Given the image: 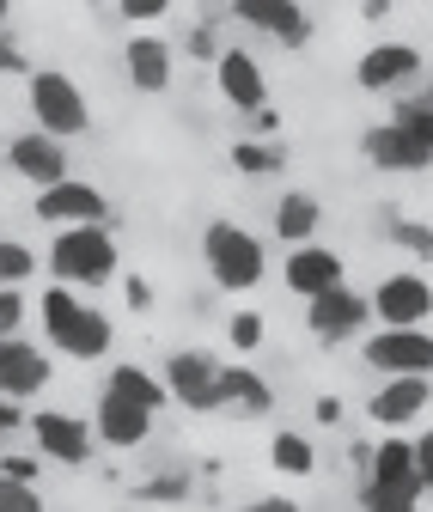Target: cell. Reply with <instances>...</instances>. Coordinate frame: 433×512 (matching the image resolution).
Returning a JSON list of instances; mask_svg holds the SVG:
<instances>
[{
    "label": "cell",
    "mask_w": 433,
    "mask_h": 512,
    "mask_svg": "<svg viewBox=\"0 0 433 512\" xmlns=\"http://www.w3.org/2000/svg\"><path fill=\"white\" fill-rule=\"evenodd\" d=\"M37 317H43V342L61 348L68 360H104L110 342H116V324H110V317H104L98 305H86L74 287H61V281L37 299Z\"/></svg>",
    "instance_id": "6da1fadb"
},
{
    "label": "cell",
    "mask_w": 433,
    "mask_h": 512,
    "mask_svg": "<svg viewBox=\"0 0 433 512\" xmlns=\"http://www.w3.org/2000/svg\"><path fill=\"white\" fill-rule=\"evenodd\" d=\"M385 7H391V0H366V19H385Z\"/></svg>",
    "instance_id": "ee69618b"
},
{
    "label": "cell",
    "mask_w": 433,
    "mask_h": 512,
    "mask_svg": "<svg viewBox=\"0 0 433 512\" xmlns=\"http://www.w3.org/2000/svg\"><path fill=\"white\" fill-rule=\"evenodd\" d=\"M421 482H360V512H415L421 506Z\"/></svg>",
    "instance_id": "d4e9b609"
},
{
    "label": "cell",
    "mask_w": 433,
    "mask_h": 512,
    "mask_svg": "<svg viewBox=\"0 0 433 512\" xmlns=\"http://www.w3.org/2000/svg\"><path fill=\"white\" fill-rule=\"evenodd\" d=\"M232 19L263 31V37H275V43H287V49L312 43V19H305L299 0H232Z\"/></svg>",
    "instance_id": "9a60e30c"
},
{
    "label": "cell",
    "mask_w": 433,
    "mask_h": 512,
    "mask_svg": "<svg viewBox=\"0 0 433 512\" xmlns=\"http://www.w3.org/2000/svg\"><path fill=\"white\" fill-rule=\"evenodd\" d=\"M104 445H116V452H135V445L153 433V409H141V403H129L122 391H104L98 397V427H92Z\"/></svg>",
    "instance_id": "d6986e66"
},
{
    "label": "cell",
    "mask_w": 433,
    "mask_h": 512,
    "mask_svg": "<svg viewBox=\"0 0 433 512\" xmlns=\"http://www.w3.org/2000/svg\"><path fill=\"white\" fill-rule=\"evenodd\" d=\"M391 244H397V250H409L415 263H433V226H421V220L391 214Z\"/></svg>",
    "instance_id": "f546056e"
},
{
    "label": "cell",
    "mask_w": 433,
    "mask_h": 512,
    "mask_svg": "<svg viewBox=\"0 0 433 512\" xmlns=\"http://www.w3.org/2000/svg\"><path fill=\"white\" fill-rule=\"evenodd\" d=\"M366 476L373 482H421L415 476V439H379L373 458H366Z\"/></svg>",
    "instance_id": "cb8c5ba5"
},
{
    "label": "cell",
    "mask_w": 433,
    "mask_h": 512,
    "mask_svg": "<svg viewBox=\"0 0 433 512\" xmlns=\"http://www.w3.org/2000/svg\"><path fill=\"white\" fill-rule=\"evenodd\" d=\"M0 512H43V500H37V488H31V482L0 476Z\"/></svg>",
    "instance_id": "d6a6232c"
},
{
    "label": "cell",
    "mask_w": 433,
    "mask_h": 512,
    "mask_svg": "<svg viewBox=\"0 0 433 512\" xmlns=\"http://www.w3.org/2000/svg\"><path fill=\"white\" fill-rule=\"evenodd\" d=\"M318 226H324V208H318L312 189H287V196L275 202V238L281 244H312Z\"/></svg>",
    "instance_id": "44dd1931"
},
{
    "label": "cell",
    "mask_w": 433,
    "mask_h": 512,
    "mask_svg": "<svg viewBox=\"0 0 433 512\" xmlns=\"http://www.w3.org/2000/svg\"><path fill=\"white\" fill-rule=\"evenodd\" d=\"M7 13H13V0H0V25H7Z\"/></svg>",
    "instance_id": "f6af8a7d"
},
{
    "label": "cell",
    "mask_w": 433,
    "mask_h": 512,
    "mask_svg": "<svg viewBox=\"0 0 433 512\" xmlns=\"http://www.w3.org/2000/svg\"><path fill=\"white\" fill-rule=\"evenodd\" d=\"M122 269L110 226H61L49 238V275L61 287H110Z\"/></svg>",
    "instance_id": "3957f363"
},
{
    "label": "cell",
    "mask_w": 433,
    "mask_h": 512,
    "mask_svg": "<svg viewBox=\"0 0 433 512\" xmlns=\"http://www.w3.org/2000/svg\"><path fill=\"white\" fill-rule=\"evenodd\" d=\"M104 391H122L129 403H141V409H153V415L171 403L165 378H159V372H147V366H135V360H116V366H110V384H104Z\"/></svg>",
    "instance_id": "603a6c76"
},
{
    "label": "cell",
    "mask_w": 433,
    "mask_h": 512,
    "mask_svg": "<svg viewBox=\"0 0 433 512\" xmlns=\"http://www.w3.org/2000/svg\"><path fill=\"white\" fill-rule=\"evenodd\" d=\"M159 378H165L171 403H183V409H196V415H214V409H226V403H220V360H214V354H202V348H183V354H171Z\"/></svg>",
    "instance_id": "52a82bcc"
},
{
    "label": "cell",
    "mask_w": 433,
    "mask_h": 512,
    "mask_svg": "<svg viewBox=\"0 0 433 512\" xmlns=\"http://www.w3.org/2000/svg\"><path fill=\"white\" fill-rule=\"evenodd\" d=\"M263 330H269V324H263V311H238L232 324H226V342H232L238 354H251V348H263Z\"/></svg>",
    "instance_id": "4dcf8cb0"
},
{
    "label": "cell",
    "mask_w": 433,
    "mask_h": 512,
    "mask_svg": "<svg viewBox=\"0 0 433 512\" xmlns=\"http://www.w3.org/2000/svg\"><path fill=\"white\" fill-rule=\"evenodd\" d=\"M0 74H25V55L13 49V37H7V25H0Z\"/></svg>",
    "instance_id": "f35d334b"
},
{
    "label": "cell",
    "mask_w": 433,
    "mask_h": 512,
    "mask_svg": "<svg viewBox=\"0 0 433 512\" xmlns=\"http://www.w3.org/2000/svg\"><path fill=\"white\" fill-rule=\"evenodd\" d=\"M281 165H287V153L275 141H238L232 147V171H244V177H275Z\"/></svg>",
    "instance_id": "83f0119b"
},
{
    "label": "cell",
    "mask_w": 433,
    "mask_h": 512,
    "mask_svg": "<svg viewBox=\"0 0 433 512\" xmlns=\"http://www.w3.org/2000/svg\"><path fill=\"white\" fill-rule=\"evenodd\" d=\"M360 147H366V165H379V171H427V165H433V153H427V147H415L397 122L366 128Z\"/></svg>",
    "instance_id": "ffe728a7"
},
{
    "label": "cell",
    "mask_w": 433,
    "mask_h": 512,
    "mask_svg": "<svg viewBox=\"0 0 433 512\" xmlns=\"http://www.w3.org/2000/svg\"><path fill=\"white\" fill-rule=\"evenodd\" d=\"M415 74H421V49H415V43H403V37L360 49V61H354L360 92H397V86H409Z\"/></svg>",
    "instance_id": "7c38bea8"
},
{
    "label": "cell",
    "mask_w": 433,
    "mask_h": 512,
    "mask_svg": "<svg viewBox=\"0 0 433 512\" xmlns=\"http://www.w3.org/2000/svg\"><path fill=\"white\" fill-rule=\"evenodd\" d=\"M13 427H25V415H19L13 397H0V433H13Z\"/></svg>",
    "instance_id": "b9f144b4"
},
{
    "label": "cell",
    "mask_w": 433,
    "mask_h": 512,
    "mask_svg": "<svg viewBox=\"0 0 433 512\" xmlns=\"http://www.w3.org/2000/svg\"><path fill=\"white\" fill-rule=\"evenodd\" d=\"M220 403L226 409H244V415H269L275 409V391H269V378L251 372V366H220Z\"/></svg>",
    "instance_id": "7402d4cb"
},
{
    "label": "cell",
    "mask_w": 433,
    "mask_h": 512,
    "mask_svg": "<svg viewBox=\"0 0 433 512\" xmlns=\"http://www.w3.org/2000/svg\"><path fill=\"white\" fill-rule=\"evenodd\" d=\"M0 476H13V482H31V476H37V464H31V458H7V464H0Z\"/></svg>",
    "instance_id": "60d3db41"
},
{
    "label": "cell",
    "mask_w": 433,
    "mask_h": 512,
    "mask_svg": "<svg viewBox=\"0 0 433 512\" xmlns=\"http://www.w3.org/2000/svg\"><path fill=\"white\" fill-rule=\"evenodd\" d=\"M312 415L330 427V421H342V403H336V397H318V409H312Z\"/></svg>",
    "instance_id": "7bdbcfd3"
},
{
    "label": "cell",
    "mask_w": 433,
    "mask_h": 512,
    "mask_svg": "<svg viewBox=\"0 0 433 512\" xmlns=\"http://www.w3.org/2000/svg\"><path fill=\"white\" fill-rule=\"evenodd\" d=\"M122 74H129L135 92L159 98V92L171 86V43L153 37V31H135L129 43H122Z\"/></svg>",
    "instance_id": "ac0fdd59"
},
{
    "label": "cell",
    "mask_w": 433,
    "mask_h": 512,
    "mask_svg": "<svg viewBox=\"0 0 433 512\" xmlns=\"http://www.w3.org/2000/svg\"><path fill=\"white\" fill-rule=\"evenodd\" d=\"M183 494H190V476H153L141 488V500H153V506H177Z\"/></svg>",
    "instance_id": "836d02e7"
},
{
    "label": "cell",
    "mask_w": 433,
    "mask_h": 512,
    "mask_svg": "<svg viewBox=\"0 0 433 512\" xmlns=\"http://www.w3.org/2000/svg\"><path fill=\"white\" fill-rule=\"evenodd\" d=\"M31 439H37L43 458L68 464V470L92 464V452H98V433H92L80 415H61V409H37V415H31Z\"/></svg>",
    "instance_id": "30bf717a"
},
{
    "label": "cell",
    "mask_w": 433,
    "mask_h": 512,
    "mask_svg": "<svg viewBox=\"0 0 433 512\" xmlns=\"http://www.w3.org/2000/svg\"><path fill=\"white\" fill-rule=\"evenodd\" d=\"M366 299H373V317H379L385 330H415V324L433 317V281L415 275V269H391Z\"/></svg>",
    "instance_id": "8992f818"
},
{
    "label": "cell",
    "mask_w": 433,
    "mask_h": 512,
    "mask_svg": "<svg viewBox=\"0 0 433 512\" xmlns=\"http://www.w3.org/2000/svg\"><path fill=\"white\" fill-rule=\"evenodd\" d=\"M391 122L403 128V135H409L415 147H427V153H433V92H421V98H403V104L391 110Z\"/></svg>",
    "instance_id": "4316f807"
},
{
    "label": "cell",
    "mask_w": 433,
    "mask_h": 512,
    "mask_svg": "<svg viewBox=\"0 0 433 512\" xmlns=\"http://www.w3.org/2000/svg\"><path fill=\"white\" fill-rule=\"evenodd\" d=\"M360 360L373 366L379 378H403V372L433 378V336H427V324H415V330H379L373 342L360 348Z\"/></svg>",
    "instance_id": "ba28073f"
},
{
    "label": "cell",
    "mask_w": 433,
    "mask_h": 512,
    "mask_svg": "<svg viewBox=\"0 0 433 512\" xmlns=\"http://www.w3.org/2000/svg\"><path fill=\"white\" fill-rule=\"evenodd\" d=\"M183 49H190L196 61H220V43H214V31H208V25H196V31H190V43H183Z\"/></svg>",
    "instance_id": "74e56055"
},
{
    "label": "cell",
    "mask_w": 433,
    "mask_h": 512,
    "mask_svg": "<svg viewBox=\"0 0 433 512\" xmlns=\"http://www.w3.org/2000/svg\"><path fill=\"white\" fill-rule=\"evenodd\" d=\"M214 86H220V98H226L232 110H244V116L269 104V74H263V61H257L251 49H220Z\"/></svg>",
    "instance_id": "5bb4252c"
},
{
    "label": "cell",
    "mask_w": 433,
    "mask_h": 512,
    "mask_svg": "<svg viewBox=\"0 0 433 512\" xmlns=\"http://www.w3.org/2000/svg\"><path fill=\"white\" fill-rule=\"evenodd\" d=\"M49 384V354L37 348V342H19V336H0V397H13V403H25V397H37Z\"/></svg>",
    "instance_id": "e0dca14e"
},
{
    "label": "cell",
    "mask_w": 433,
    "mask_h": 512,
    "mask_svg": "<svg viewBox=\"0 0 433 512\" xmlns=\"http://www.w3.org/2000/svg\"><path fill=\"white\" fill-rule=\"evenodd\" d=\"M415 476H421V488H433V427L415 439Z\"/></svg>",
    "instance_id": "8d00e7d4"
},
{
    "label": "cell",
    "mask_w": 433,
    "mask_h": 512,
    "mask_svg": "<svg viewBox=\"0 0 433 512\" xmlns=\"http://www.w3.org/2000/svg\"><path fill=\"white\" fill-rule=\"evenodd\" d=\"M37 275V256H31V244H19V238H0V287H25Z\"/></svg>",
    "instance_id": "f1b7e54d"
},
{
    "label": "cell",
    "mask_w": 433,
    "mask_h": 512,
    "mask_svg": "<svg viewBox=\"0 0 433 512\" xmlns=\"http://www.w3.org/2000/svg\"><path fill=\"white\" fill-rule=\"evenodd\" d=\"M244 512H299V500L293 494H263V500H251Z\"/></svg>",
    "instance_id": "ab89813d"
},
{
    "label": "cell",
    "mask_w": 433,
    "mask_h": 512,
    "mask_svg": "<svg viewBox=\"0 0 433 512\" xmlns=\"http://www.w3.org/2000/svg\"><path fill=\"white\" fill-rule=\"evenodd\" d=\"M366 317H373V299L354 293L348 281L330 287V293H318V299H305V330H312L318 342H348V336H360Z\"/></svg>",
    "instance_id": "9c48e42d"
},
{
    "label": "cell",
    "mask_w": 433,
    "mask_h": 512,
    "mask_svg": "<svg viewBox=\"0 0 433 512\" xmlns=\"http://www.w3.org/2000/svg\"><path fill=\"white\" fill-rule=\"evenodd\" d=\"M427 403H433V378H421V372H403V378H385L373 397H366V415H373V427H409V421H421L427 415Z\"/></svg>",
    "instance_id": "4fadbf2b"
},
{
    "label": "cell",
    "mask_w": 433,
    "mask_h": 512,
    "mask_svg": "<svg viewBox=\"0 0 433 512\" xmlns=\"http://www.w3.org/2000/svg\"><path fill=\"white\" fill-rule=\"evenodd\" d=\"M281 281H287V293H299V299H318V293H330V287L348 281V263H342V250H330V244H287Z\"/></svg>",
    "instance_id": "8fae6325"
},
{
    "label": "cell",
    "mask_w": 433,
    "mask_h": 512,
    "mask_svg": "<svg viewBox=\"0 0 433 512\" xmlns=\"http://www.w3.org/2000/svg\"><path fill=\"white\" fill-rule=\"evenodd\" d=\"M25 98H31L37 128H43V135H55V141H74V135H86V128H92V104H86L80 80L61 74V68H31Z\"/></svg>",
    "instance_id": "277c9868"
},
{
    "label": "cell",
    "mask_w": 433,
    "mask_h": 512,
    "mask_svg": "<svg viewBox=\"0 0 433 512\" xmlns=\"http://www.w3.org/2000/svg\"><path fill=\"white\" fill-rule=\"evenodd\" d=\"M122 299H129V311H153V281L129 275V281H122Z\"/></svg>",
    "instance_id": "d590c367"
},
{
    "label": "cell",
    "mask_w": 433,
    "mask_h": 512,
    "mask_svg": "<svg viewBox=\"0 0 433 512\" xmlns=\"http://www.w3.org/2000/svg\"><path fill=\"white\" fill-rule=\"evenodd\" d=\"M0 147H7V141H0Z\"/></svg>",
    "instance_id": "bcb514c9"
},
{
    "label": "cell",
    "mask_w": 433,
    "mask_h": 512,
    "mask_svg": "<svg viewBox=\"0 0 433 512\" xmlns=\"http://www.w3.org/2000/svg\"><path fill=\"white\" fill-rule=\"evenodd\" d=\"M269 464L281 476H312L318 470V452H312V439H305V433H275L269 439Z\"/></svg>",
    "instance_id": "484cf974"
},
{
    "label": "cell",
    "mask_w": 433,
    "mask_h": 512,
    "mask_svg": "<svg viewBox=\"0 0 433 512\" xmlns=\"http://www.w3.org/2000/svg\"><path fill=\"white\" fill-rule=\"evenodd\" d=\"M7 165H13L25 183L49 189V183L68 177V147H61L55 135H43V128H31V135H13V141H7Z\"/></svg>",
    "instance_id": "2e32d148"
},
{
    "label": "cell",
    "mask_w": 433,
    "mask_h": 512,
    "mask_svg": "<svg viewBox=\"0 0 433 512\" xmlns=\"http://www.w3.org/2000/svg\"><path fill=\"white\" fill-rule=\"evenodd\" d=\"M202 263L214 275L220 293H257V281L269 275V250L251 226H238V220H208L202 232Z\"/></svg>",
    "instance_id": "7a4b0ae2"
},
{
    "label": "cell",
    "mask_w": 433,
    "mask_h": 512,
    "mask_svg": "<svg viewBox=\"0 0 433 512\" xmlns=\"http://www.w3.org/2000/svg\"><path fill=\"white\" fill-rule=\"evenodd\" d=\"M31 214L43 220V226H104L110 220V196L98 183H86V177H61V183H49V189H37V202H31Z\"/></svg>",
    "instance_id": "5b68a950"
},
{
    "label": "cell",
    "mask_w": 433,
    "mask_h": 512,
    "mask_svg": "<svg viewBox=\"0 0 433 512\" xmlns=\"http://www.w3.org/2000/svg\"><path fill=\"white\" fill-rule=\"evenodd\" d=\"M19 324H25V293L0 287V336H19Z\"/></svg>",
    "instance_id": "e575fe53"
},
{
    "label": "cell",
    "mask_w": 433,
    "mask_h": 512,
    "mask_svg": "<svg viewBox=\"0 0 433 512\" xmlns=\"http://www.w3.org/2000/svg\"><path fill=\"white\" fill-rule=\"evenodd\" d=\"M116 13L129 19L135 31H147V25H159V19L171 13V0H116Z\"/></svg>",
    "instance_id": "1f68e13d"
}]
</instances>
